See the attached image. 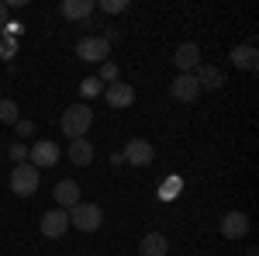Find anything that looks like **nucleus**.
<instances>
[{
  "instance_id": "nucleus-22",
  "label": "nucleus",
  "mask_w": 259,
  "mask_h": 256,
  "mask_svg": "<svg viewBox=\"0 0 259 256\" xmlns=\"http://www.w3.org/2000/svg\"><path fill=\"white\" fill-rule=\"evenodd\" d=\"M7 156L14 159V166H18V163H28V145H24V142H11Z\"/></svg>"
},
{
  "instance_id": "nucleus-19",
  "label": "nucleus",
  "mask_w": 259,
  "mask_h": 256,
  "mask_svg": "<svg viewBox=\"0 0 259 256\" xmlns=\"http://www.w3.org/2000/svg\"><path fill=\"white\" fill-rule=\"evenodd\" d=\"M0 121H4V125H18V121H21L18 100H11V97H4V100H0Z\"/></svg>"
},
{
  "instance_id": "nucleus-4",
  "label": "nucleus",
  "mask_w": 259,
  "mask_h": 256,
  "mask_svg": "<svg viewBox=\"0 0 259 256\" xmlns=\"http://www.w3.org/2000/svg\"><path fill=\"white\" fill-rule=\"evenodd\" d=\"M59 156H62V149L52 142V138H38L35 145H28V163H31L38 173H41V166H45V170H49V166H56Z\"/></svg>"
},
{
  "instance_id": "nucleus-5",
  "label": "nucleus",
  "mask_w": 259,
  "mask_h": 256,
  "mask_svg": "<svg viewBox=\"0 0 259 256\" xmlns=\"http://www.w3.org/2000/svg\"><path fill=\"white\" fill-rule=\"evenodd\" d=\"M121 156L128 166H152L156 163V145L149 138H128V145L121 149Z\"/></svg>"
},
{
  "instance_id": "nucleus-7",
  "label": "nucleus",
  "mask_w": 259,
  "mask_h": 256,
  "mask_svg": "<svg viewBox=\"0 0 259 256\" xmlns=\"http://www.w3.org/2000/svg\"><path fill=\"white\" fill-rule=\"evenodd\" d=\"M66 232H69V211L52 208V211L41 215V236L45 239H62Z\"/></svg>"
},
{
  "instance_id": "nucleus-1",
  "label": "nucleus",
  "mask_w": 259,
  "mask_h": 256,
  "mask_svg": "<svg viewBox=\"0 0 259 256\" xmlns=\"http://www.w3.org/2000/svg\"><path fill=\"white\" fill-rule=\"evenodd\" d=\"M90 125H94V111H90L87 104H69V107L62 111V118H59V128L69 142H73V138H83L90 132Z\"/></svg>"
},
{
  "instance_id": "nucleus-26",
  "label": "nucleus",
  "mask_w": 259,
  "mask_h": 256,
  "mask_svg": "<svg viewBox=\"0 0 259 256\" xmlns=\"http://www.w3.org/2000/svg\"><path fill=\"white\" fill-rule=\"evenodd\" d=\"M18 135H21V138H31V135H35V125H31L28 118H21V121H18Z\"/></svg>"
},
{
  "instance_id": "nucleus-15",
  "label": "nucleus",
  "mask_w": 259,
  "mask_h": 256,
  "mask_svg": "<svg viewBox=\"0 0 259 256\" xmlns=\"http://www.w3.org/2000/svg\"><path fill=\"white\" fill-rule=\"evenodd\" d=\"M194 80H197L200 90H218V87H225V73H221L218 66H207V62H200L197 69H194Z\"/></svg>"
},
{
  "instance_id": "nucleus-25",
  "label": "nucleus",
  "mask_w": 259,
  "mask_h": 256,
  "mask_svg": "<svg viewBox=\"0 0 259 256\" xmlns=\"http://www.w3.org/2000/svg\"><path fill=\"white\" fill-rule=\"evenodd\" d=\"M21 31H24V24H21V21H7V28H4L0 35H4V39H14V42H18V39H21Z\"/></svg>"
},
{
  "instance_id": "nucleus-20",
  "label": "nucleus",
  "mask_w": 259,
  "mask_h": 256,
  "mask_svg": "<svg viewBox=\"0 0 259 256\" xmlns=\"http://www.w3.org/2000/svg\"><path fill=\"white\" fill-rule=\"evenodd\" d=\"M100 83H118V62L114 59H107V62H100V73H97Z\"/></svg>"
},
{
  "instance_id": "nucleus-3",
  "label": "nucleus",
  "mask_w": 259,
  "mask_h": 256,
  "mask_svg": "<svg viewBox=\"0 0 259 256\" xmlns=\"http://www.w3.org/2000/svg\"><path fill=\"white\" fill-rule=\"evenodd\" d=\"M38 180L41 173L31 166V163H18L14 170H11V191L18 197H31L35 191H38Z\"/></svg>"
},
{
  "instance_id": "nucleus-21",
  "label": "nucleus",
  "mask_w": 259,
  "mask_h": 256,
  "mask_svg": "<svg viewBox=\"0 0 259 256\" xmlns=\"http://www.w3.org/2000/svg\"><path fill=\"white\" fill-rule=\"evenodd\" d=\"M97 7L100 14H121V11H128V0H100Z\"/></svg>"
},
{
  "instance_id": "nucleus-14",
  "label": "nucleus",
  "mask_w": 259,
  "mask_h": 256,
  "mask_svg": "<svg viewBox=\"0 0 259 256\" xmlns=\"http://www.w3.org/2000/svg\"><path fill=\"white\" fill-rule=\"evenodd\" d=\"M232 66H235V69H245V73H256L259 69L256 45H235V49H232Z\"/></svg>"
},
{
  "instance_id": "nucleus-12",
  "label": "nucleus",
  "mask_w": 259,
  "mask_h": 256,
  "mask_svg": "<svg viewBox=\"0 0 259 256\" xmlns=\"http://www.w3.org/2000/svg\"><path fill=\"white\" fill-rule=\"evenodd\" d=\"M94 11H97L94 0H62L59 4V14L66 21H87V18H94Z\"/></svg>"
},
{
  "instance_id": "nucleus-16",
  "label": "nucleus",
  "mask_w": 259,
  "mask_h": 256,
  "mask_svg": "<svg viewBox=\"0 0 259 256\" xmlns=\"http://www.w3.org/2000/svg\"><path fill=\"white\" fill-rule=\"evenodd\" d=\"M69 163L73 166H90L94 163V142L90 138H73L69 142Z\"/></svg>"
},
{
  "instance_id": "nucleus-18",
  "label": "nucleus",
  "mask_w": 259,
  "mask_h": 256,
  "mask_svg": "<svg viewBox=\"0 0 259 256\" xmlns=\"http://www.w3.org/2000/svg\"><path fill=\"white\" fill-rule=\"evenodd\" d=\"M180 194H183V177H166V180H162V187L156 191L159 201H177Z\"/></svg>"
},
{
  "instance_id": "nucleus-11",
  "label": "nucleus",
  "mask_w": 259,
  "mask_h": 256,
  "mask_svg": "<svg viewBox=\"0 0 259 256\" xmlns=\"http://www.w3.org/2000/svg\"><path fill=\"white\" fill-rule=\"evenodd\" d=\"M104 100H107V107H132L135 104V87L132 83H107V90H104Z\"/></svg>"
},
{
  "instance_id": "nucleus-6",
  "label": "nucleus",
  "mask_w": 259,
  "mask_h": 256,
  "mask_svg": "<svg viewBox=\"0 0 259 256\" xmlns=\"http://www.w3.org/2000/svg\"><path fill=\"white\" fill-rule=\"evenodd\" d=\"M76 56H80L83 62H107L111 42L104 39V35H87V39L76 42Z\"/></svg>"
},
{
  "instance_id": "nucleus-28",
  "label": "nucleus",
  "mask_w": 259,
  "mask_h": 256,
  "mask_svg": "<svg viewBox=\"0 0 259 256\" xmlns=\"http://www.w3.org/2000/svg\"><path fill=\"white\" fill-rule=\"evenodd\" d=\"M245 256H259V253H256V249H249V253H245Z\"/></svg>"
},
{
  "instance_id": "nucleus-9",
  "label": "nucleus",
  "mask_w": 259,
  "mask_h": 256,
  "mask_svg": "<svg viewBox=\"0 0 259 256\" xmlns=\"http://www.w3.org/2000/svg\"><path fill=\"white\" fill-rule=\"evenodd\" d=\"M249 229H252V222H249L245 211H228L221 218V236L225 239H242V236H249Z\"/></svg>"
},
{
  "instance_id": "nucleus-8",
  "label": "nucleus",
  "mask_w": 259,
  "mask_h": 256,
  "mask_svg": "<svg viewBox=\"0 0 259 256\" xmlns=\"http://www.w3.org/2000/svg\"><path fill=\"white\" fill-rule=\"evenodd\" d=\"M200 87L197 80H194V73H177V80L169 83V97L180 100V104H190V100H197Z\"/></svg>"
},
{
  "instance_id": "nucleus-10",
  "label": "nucleus",
  "mask_w": 259,
  "mask_h": 256,
  "mask_svg": "<svg viewBox=\"0 0 259 256\" xmlns=\"http://www.w3.org/2000/svg\"><path fill=\"white\" fill-rule=\"evenodd\" d=\"M200 62L204 59H200V45L197 42H183V45L177 49V56H173V66H177L180 73H194Z\"/></svg>"
},
{
  "instance_id": "nucleus-23",
  "label": "nucleus",
  "mask_w": 259,
  "mask_h": 256,
  "mask_svg": "<svg viewBox=\"0 0 259 256\" xmlns=\"http://www.w3.org/2000/svg\"><path fill=\"white\" fill-rule=\"evenodd\" d=\"M14 56H18V42L14 39H4V35H0V59H14Z\"/></svg>"
},
{
  "instance_id": "nucleus-17",
  "label": "nucleus",
  "mask_w": 259,
  "mask_h": 256,
  "mask_svg": "<svg viewBox=\"0 0 259 256\" xmlns=\"http://www.w3.org/2000/svg\"><path fill=\"white\" fill-rule=\"evenodd\" d=\"M139 253L142 256H166L169 253V239L162 236V232H149V236H142Z\"/></svg>"
},
{
  "instance_id": "nucleus-27",
  "label": "nucleus",
  "mask_w": 259,
  "mask_h": 256,
  "mask_svg": "<svg viewBox=\"0 0 259 256\" xmlns=\"http://www.w3.org/2000/svg\"><path fill=\"white\" fill-rule=\"evenodd\" d=\"M7 21H11V7H7V4H0V31L7 28Z\"/></svg>"
},
{
  "instance_id": "nucleus-2",
  "label": "nucleus",
  "mask_w": 259,
  "mask_h": 256,
  "mask_svg": "<svg viewBox=\"0 0 259 256\" xmlns=\"http://www.w3.org/2000/svg\"><path fill=\"white\" fill-rule=\"evenodd\" d=\"M69 225L80 229V232H97L100 225H104V211H100V204H90V201L73 204V208H69Z\"/></svg>"
},
{
  "instance_id": "nucleus-24",
  "label": "nucleus",
  "mask_w": 259,
  "mask_h": 256,
  "mask_svg": "<svg viewBox=\"0 0 259 256\" xmlns=\"http://www.w3.org/2000/svg\"><path fill=\"white\" fill-rule=\"evenodd\" d=\"M80 94H83V97H97V94H100V80L97 77H87L80 83Z\"/></svg>"
},
{
  "instance_id": "nucleus-13",
  "label": "nucleus",
  "mask_w": 259,
  "mask_h": 256,
  "mask_svg": "<svg viewBox=\"0 0 259 256\" xmlns=\"http://www.w3.org/2000/svg\"><path fill=\"white\" fill-rule=\"evenodd\" d=\"M52 197H56V204H59L62 211H69L73 204H80V184H76V180H59L56 191H52Z\"/></svg>"
}]
</instances>
